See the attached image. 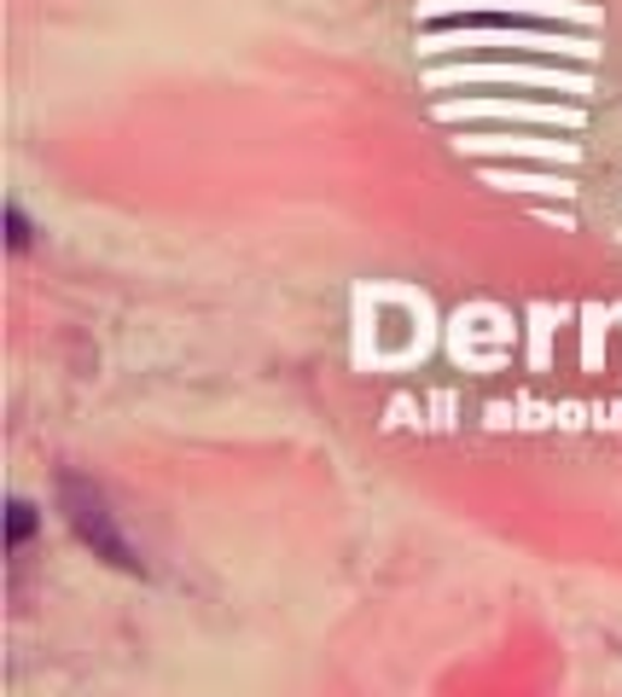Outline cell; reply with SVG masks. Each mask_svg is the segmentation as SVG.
<instances>
[{
  "instance_id": "6da1fadb",
  "label": "cell",
  "mask_w": 622,
  "mask_h": 697,
  "mask_svg": "<svg viewBox=\"0 0 622 697\" xmlns=\"http://www.w3.org/2000/svg\"><path fill=\"white\" fill-rule=\"evenodd\" d=\"M59 512H64V523L76 530V540L82 547H94V558H105L111 570H128V575H146V564H140V552L123 540V530H116V518H111V506H105V495L82 477V471H64L59 477Z\"/></svg>"
},
{
  "instance_id": "7a4b0ae2",
  "label": "cell",
  "mask_w": 622,
  "mask_h": 697,
  "mask_svg": "<svg viewBox=\"0 0 622 697\" xmlns=\"http://www.w3.org/2000/svg\"><path fill=\"white\" fill-rule=\"evenodd\" d=\"M448 123L460 116H524V123H564V128H582V111H564V105H530V99H465V105H443Z\"/></svg>"
},
{
  "instance_id": "3957f363",
  "label": "cell",
  "mask_w": 622,
  "mask_h": 697,
  "mask_svg": "<svg viewBox=\"0 0 622 697\" xmlns=\"http://www.w3.org/2000/svg\"><path fill=\"white\" fill-rule=\"evenodd\" d=\"M448 82H530V88H570V94H587V76H564V71H443L436 88Z\"/></svg>"
},
{
  "instance_id": "277c9868",
  "label": "cell",
  "mask_w": 622,
  "mask_h": 697,
  "mask_svg": "<svg viewBox=\"0 0 622 697\" xmlns=\"http://www.w3.org/2000/svg\"><path fill=\"white\" fill-rule=\"evenodd\" d=\"M460 146L465 151H524V158H576V146H559V140H512V134H472L465 140L460 134Z\"/></svg>"
},
{
  "instance_id": "5b68a950",
  "label": "cell",
  "mask_w": 622,
  "mask_h": 697,
  "mask_svg": "<svg viewBox=\"0 0 622 697\" xmlns=\"http://www.w3.org/2000/svg\"><path fill=\"white\" fill-rule=\"evenodd\" d=\"M36 523H41L36 506H29V500H12V506H7V547H24V540L36 535Z\"/></svg>"
},
{
  "instance_id": "8992f818",
  "label": "cell",
  "mask_w": 622,
  "mask_h": 697,
  "mask_svg": "<svg viewBox=\"0 0 622 697\" xmlns=\"http://www.w3.org/2000/svg\"><path fill=\"white\" fill-rule=\"evenodd\" d=\"M29 239H36V227H29V215L18 210V203H7V245H12V250H29Z\"/></svg>"
}]
</instances>
